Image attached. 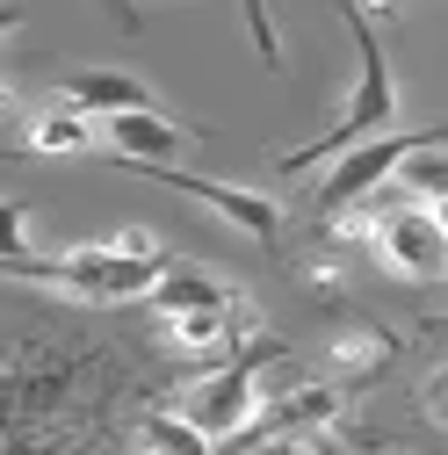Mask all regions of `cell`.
<instances>
[{
	"label": "cell",
	"instance_id": "obj_1",
	"mask_svg": "<svg viewBox=\"0 0 448 455\" xmlns=\"http://www.w3.org/2000/svg\"><path fill=\"white\" fill-rule=\"evenodd\" d=\"M355 36V80H348V101H340V116H332L311 145H290L283 159H275V174H311V166H325L332 152H348L376 131H398V73H390V51H383V29L355 8V0H332Z\"/></svg>",
	"mask_w": 448,
	"mask_h": 455
},
{
	"label": "cell",
	"instance_id": "obj_2",
	"mask_svg": "<svg viewBox=\"0 0 448 455\" xmlns=\"http://www.w3.org/2000/svg\"><path fill=\"white\" fill-rule=\"evenodd\" d=\"M362 239L398 282H441L448 275V224L434 203H398L390 188H376L362 203Z\"/></svg>",
	"mask_w": 448,
	"mask_h": 455
},
{
	"label": "cell",
	"instance_id": "obj_3",
	"mask_svg": "<svg viewBox=\"0 0 448 455\" xmlns=\"http://www.w3.org/2000/svg\"><path fill=\"white\" fill-rule=\"evenodd\" d=\"M275 347V339H253L246 355H224L210 376H196L188 383V397H181V419L203 434V441H217V455L232 448L246 427H253V412H260V355Z\"/></svg>",
	"mask_w": 448,
	"mask_h": 455
},
{
	"label": "cell",
	"instance_id": "obj_4",
	"mask_svg": "<svg viewBox=\"0 0 448 455\" xmlns=\"http://www.w3.org/2000/svg\"><path fill=\"white\" fill-rule=\"evenodd\" d=\"M405 145H412V131H376V138H362V145H348V152H332L325 174H318V188H311V210H318L325 224L355 217V210L390 181V166H398Z\"/></svg>",
	"mask_w": 448,
	"mask_h": 455
},
{
	"label": "cell",
	"instance_id": "obj_5",
	"mask_svg": "<svg viewBox=\"0 0 448 455\" xmlns=\"http://www.w3.org/2000/svg\"><path fill=\"white\" fill-rule=\"evenodd\" d=\"M131 174L174 188V196H196L203 210H217L232 232L260 239V246H283V203L260 196V188H239V181H210V174H188V166H131Z\"/></svg>",
	"mask_w": 448,
	"mask_h": 455
},
{
	"label": "cell",
	"instance_id": "obj_6",
	"mask_svg": "<svg viewBox=\"0 0 448 455\" xmlns=\"http://www.w3.org/2000/svg\"><path fill=\"white\" fill-rule=\"evenodd\" d=\"M94 138L108 145L116 166H174L188 152V131L166 116V108H124V116H101Z\"/></svg>",
	"mask_w": 448,
	"mask_h": 455
},
{
	"label": "cell",
	"instance_id": "obj_7",
	"mask_svg": "<svg viewBox=\"0 0 448 455\" xmlns=\"http://www.w3.org/2000/svg\"><path fill=\"white\" fill-rule=\"evenodd\" d=\"M59 101H66V108H80L87 124L124 116V108H159V94H152L138 73H124V66H80V73H66Z\"/></svg>",
	"mask_w": 448,
	"mask_h": 455
},
{
	"label": "cell",
	"instance_id": "obj_8",
	"mask_svg": "<svg viewBox=\"0 0 448 455\" xmlns=\"http://www.w3.org/2000/svg\"><path fill=\"white\" fill-rule=\"evenodd\" d=\"M145 304H152L159 318H174V311H224V304H232V290H224L210 267H196V260H159Z\"/></svg>",
	"mask_w": 448,
	"mask_h": 455
},
{
	"label": "cell",
	"instance_id": "obj_9",
	"mask_svg": "<svg viewBox=\"0 0 448 455\" xmlns=\"http://www.w3.org/2000/svg\"><path fill=\"white\" fill-rule=\"evenodd\" d=\"M398 203H434L448 196V159H441V131H412V145L398 152V166H390V181H383Z\"/></svg>",
	"mask_w": 448,
	"mask_h": 455
},
{
	"label": "cell",
	"instance_id": "obj_10",
	"mask_svg": "<svg viewBox=\"0 0 448 455\" xmlns=\"http://www.w3.org/2000/svg\"><path fill=\"white\" fill-rule=\"evenodd\" d=\"M390 355H398V339H390V332H376V325H355V332H340V339L325 347V376L348 390V383H369V376H383V369H390Z\"/></svg>",
	"mask_w": 448,
	"mask_h": 455
},
{
	"label": "cell",
	"instance_id": "obj_11",
	"mask_svg": "<svg viewBox=\"0 0 448 455\" xmlns=\"http://www.w3.org/2000/svg\"><path fill=\"white\" fill-rule=\"evenodd\" d=\"M22 152H36V159H73V152H94V124L80 116V108H44V116H29V131H22Z\"/></svg>",
	"mask_w": 448,
	"mask_h": 455
},
{
	"label": "cell",
	"instance_id": "obj_12",
	"mask_svg": "<svg viewBox=\"0 0 448 455\" xmlns=\"http://www.w3.org/2000/svg\"><path fill=\"white\" fill-rule=\"evenodd\" d=\"M145 455H217V441H203L181 412H152L145 419Z\"/></svg>",
	"mask_w": 448,
	"mask_h": 455
},
{
	"label": "cell",
	"instance_id": "obj_13",
	"mask_svg": "<svg viewBox=\"0 0 448 455\" xmlns=\"http://www.w3.org/2000/svg\"><path fill=\"white\" fill-rule=\"evenodd\" d=\"M0 260H29V210L0 196Z\"/></svg>",
	"mask_w": 448,
	"mask_h": 455
},
{
	"label": "cell",
	"instance_id": "obj_14",
	"mask_svg": "<svg viewBox=\"0 0 448 455\" xmlns=\"http://www.w3.org/2000/svg\"><path fill=\"white\" fill-rule=\"evenodd\" d=\"M108 246H124V253H159V239L145 232V224H131V232H116V239H108Z\"/></svg>",
	"mask_w": 448,
	"mask_h": 455
},
{
	"label": "cell",
	"instance_id": "obj_15",
	"mask_svg": "<svg viewBox=\"0 0 448 455\" xmlns=\"http://www.w3.org/2000/svg\"><path fill=\"white\" fill-rule=\"evenodd\" d=\"M108 15H116V29H145V15H138V0H108Z\"/></svg>",
	"mask_w": 448,
	"mask_h": 455
},
{
	"label": "cell",
	"instance_id": "obj_16",
	"mask_svg": "<svg viewBox=\"0 0 448 455\" xmlns=\"http://www.w3.org/2000/svg\"><path fill=\"white\" fill-rule=\"evenodd\" d=\"M8 29H22V8H15V0H0V36H8Z\"/></svg>",
	"mask_w": 448,
	"mask_h": 455
},
{
	"label": "cell",
	"instance_id": "obj_17",
	"mask_svg": "<svg viewBox=\"0 0 448 455\" xmlns=\"http://www.w3.org/2000/svg\"><path fill=\"white\" fill-rule=\"evenodd\" d=\"M8 94H15V87H8V73H0V108H8Z\"/></svg>",
	"mask_w": 448,
	"mask_h": 455
}]
</instances>
